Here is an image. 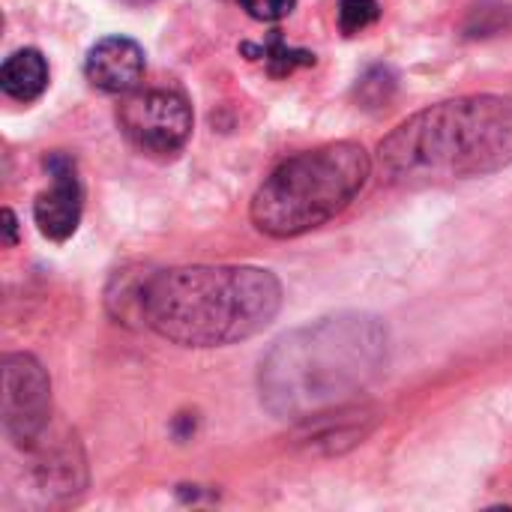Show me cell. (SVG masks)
Returning <instances> with one entry per match:
<instances>
[{
  "mask_svg": "<svg viewBox=\"0 0 512 512\" xmlns=\"http://www.w3.org/2000/svg\"><path fill=\"white\" fill-rule=\"evenodd\" d=\"M126 141L147 156H174L192 135V105L174 87H144L126 93L117 111Z\"/></svg>",
  "mask_w": 512,
  "mask_h": 512,
  "instance_id": "5b68a950",
  "label": "cell"
},
{
  "mask_svg": "<svg viewBox=\"0 0 512 512\" xmlns=\"http://www.w3.org/2000/svg\"><path fill=\"white\" fill-rule=\"evenodd\" d=\"M378 15H381L378 0H339V27L348 36H357L366 27H372Z\"/></svg>",
  "mask_w": 512,
  "mask_h": 512,
  "instance_id": "8fae6325",
  "label": "cell"
},
{
  "mask_svg": "<svg viewBox=\"0 0 512 512\" xmlns=\"http://www.w3.org/2000/svg\"><path fill=\"white\" fill-rule=\"evenodd\" d=\"M282 309V282L246 264H192L150 273L141 324L180 348H222L258 336Z\"/></svg>",
  "mask_w": 512,
  "mask_h": 512,
  "instance_id": "7a4b0ae2",
  "label": "cell"
},
{
  "mask_svg": "<svg viewBox=\"0 0 512 512\" xmlns=\"http://www.w3.org/2000/svg\"><path fill=\"white\" fill-rule=\"evenodd\" d=\"M297 0H240V6L255 18V21H279L294 12Z\"/></svg>",
  "mask_w": 512,
  "mask_h": 512,
  "instance_id": "7c38bea8",
  "label": "cell"
},
{
  "mask_svg": "<svg viewBox=\"0 0 512 512\" xmlns=\"http://www.w3.org/2000/svg\"><path fill=\"white\" fill-rule=\"evenodd\" d=\"M387 327L369 312H339L285 333L264 354L258 390L279 420L309 423L345 408L387 366Z\"/></svg>",
  "mask_w": 512,
  "mask_h": 512,
  "instance_id": "6da1fadb",
  "label": "cell"
},
{
  "mask_svg": "<svg viewBox=\"0 0 512 512\" xmlns=\"http://www.w3.org/2000/svg\"><path fill=\"white\" fill-rule=\"evenodd\" d=\"M372 177V156L357 141H333L285 159L255 192L252 225L291 240L336 219Z\"/></svg>",
  "mask_w": 512,
  "mask_h": 512,
  "instance_id": "277c9868",
  "label": "cell"
},
{
  "mask_svg": "<svg viewBox=\"0 0 512 512\" xmlns=\"http://www.w3.org/2000/svg\"><path fill=\"white\" fill-rule=\"evenodd\" d=\"M45 171L51 177V186L36 195L33 219L42 237L54 243H66L78 231L81 210H84V189L78 180V168L72 156L57 150L45 156Z\"/></svg>",
  "mask_w": 512,
  "mask_h": 512,
  "instance_id": "52a82bcc",
  "label": "cell"
},
{
  "mask_svg": "<svg viewBox=\"0 0 512 512\" xmlns=\"http://www.w3.org/2000/svg\"><path fill=\"white\" fill-rule=\"evenodd\" d=\"M3 231H6V246L12 249L15 246V240H18V219H15V213L12 210H3Z\"/></svg>",
  "mask_w": 512,
  "mask_h": 512,
  "instance_id": "4fadbf2b",
  "label": "cell"
},
{
  "mask_svg": "<svg viewBox=\"0 0 512 512\" xmlns=\"http://www.w3.org/2000/svg\"><path fill=\"white\" fill-rule=\"evenodd\" d=\"M51 420V381L30 354L3 357V429L21 450H36Z\"/></svg>",
  "mask_w": 512,
  "mask_h": 512,
  "instance_id": "8992f818",
  "label": "cell"
},
{
  "mask_svg": "<svg viewBox=\"0 0 512 512\" xmlns=\"http://www.w3.org/2000/svg\"><path fill=\"white\" fill-rule=\"evenodd\" d=\"M84 75L96 90L126 96L144 78V48L129 36H105L87 51Z\"/></svg>",
  "mask_w": 512,
  "mask_h": 512,
  "instance_id": "ba28073f",
  "label": "cell"
},
{
  "mask_svg": "<svg viewBox=\"0 0 512 512\" xmlns=\"http://www.w3.org/2000/svg\"><path fill=\"white\" fill-rule=\"evenodd\" d=\"M243 51H246V54H264V63L270 66L273 75H285V72H291L294 66H309V63H315V54L297 51V48H285V42H282L279 36H273V42L264 45V48L243 45Z\"/></svg>",
  "mask_w": 512,
  "mask_h": 512,
  "instance_id": "30bf717a",
  "label": "cell"
},
{
  "mask_svg": "<svg viewBox=\"0 0 512 512\" xmlns=\"http://www.w3.org/2000/svg\"><path fill=\"white\" fill-rule=\"evenodd\" d=\"M48 87V63L42 51L36 48H21L9 54L0 66V90L15 99V102H33L45 93Z\"/></svg>",
  "mask_w": 512,
  "mask_h": 512,
  "instance_id": "9c48e42d",
  "label": "cell"
},
{
  "mask_svg": "<svg viewBox=\"0 0 512 512\" xmlns=\"http://www.w3.org/2000/svg\"><path fill=\"white\" fill-rule=\"evenodd\" d=\"M390 186H438L486 177L512 165V96L474 93L402 120L381 144Z\"/></svg>",
  "mask_w": 512,
  "mask_h": 512,
  "instance_id": "3957f363",
  "label": "cell"
}]
</instances>
